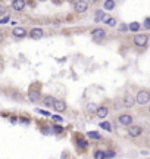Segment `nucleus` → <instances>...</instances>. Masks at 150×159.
<instances>
[{"instance_id":"obj_30","label":"nucleus","mask_w":150,"mask_h":159,"mask_svg":"<svg viewBox=\"0 0 150 159\" xmlns=\"http://www.w3.org/2000/svg\"><path fill=\"white\" fill-rule=\"evenodd\" d=\"M38 113H41V115H44V117H50L49 110H38Z\"/></svg>"},{"instance_id":"obj_24","label":"nucleus","mask_w":150,"mask_h":159,"mask_svg":"<svg viewBox=\"0 0 150 159\" xmlns=\"http://www.w3.org/2000/svg\"><path fill=\"white\" fill-rule=\"evenodd\" d=\"M113 156H116L115 150H106V158H113Z\"/></svg>"},{"instance_id":"obj_21","label":"nucleus","mask_w":150,"mask_h":159,"mask_svg":"<svg viewBox=\"0 0 150 159\" xmlns=\"http://www.w3.org/2000/svg\"><path fill=\"white\" fill-rule=\"evenodd\" d=\"M130 31V25L128 24H121L119 25V33H128Z\"/></svg>"},{"instance_id":"obj_8","label":"nucleus","mask_w":150,"mask_h":159,"mask_svg":"<svg viewBox=\"0 0 150 159\" xmlns=\"http://www.w3.org/2000/svg\"><path fill=\"white\" fill-rule=\"evenodd\" d=\"M28 35L32 40H40V38H43V35H44V30L40 28V27H34V28L30 30V34Z\"/></svg>"},{"instance_id":"obj_11","label":"nucleus","mask_w":150,"mask_h":159,"mask_svg":"<svg viewBox=\"0 0 150 159\" xmlns=\"http://www.w3.org/2000/svg\"><path fill=\"white\" fill-rule=\"evenodd\" d=\"M96 117L99 118V119H106V117L109 115V109H108V106H104V105H102V106H99L97 109H96Z\"/></svg>"},{"instance_id":"obj_15","label":"nucleus","mask_w":150,"mask_h":159,"mask_svg":"<svg viewBox=\"0 0 150 159\" xmlns=\"http://www.w3.org/2000/svg\"><path fill=\"white\" fill-rule=\"evenodd\" d=\"M115 6H116V2H115V0H104V3H103L104 10H113Z\"/></svg>"},{"instance_id":"obj_25","label":"nucleus","mask_w":150,"mask_h":159,"mask_svg":"<svg viewBox=\"0 0 150 159\" xmlns=\"http://www.w3.org/2000/svg\"><path fill=\"white\" fill-rule=\"evenodd\" d=\"M108 25H109V27H115V25H116V19H115V18H111V19L108 21Z\"/></svg>"},{"instance_id":"obj_31","label":"nucleus","mask_w":150,"mask_h":159,"mask_svg":"<svg viewBox=\"0 0 150 159\" xmlns=\"http://www.w3.org/2000/svg\"><path fill=\"white\" fill-rule=\"evenodd\" d=\"M19 121L22 122V124H30V119H28V118H24V117H22V118H19Z\"/></svg>"},{"instance_id":"obj_33","label":"nucleus","mask_w":150,"mask_h":159,"mask_svg":"<svg viewBox=\"0 0 150 159\" xmlns=\"http://www.w3.org/2000/svg\"><path fill=\"white\" fill-rule=\"evenodd\" d=\"M38 2H46V0H38Z\"/></svg>"},{"instance_id":"obj_17","label":"nucleus","mask_w":150,"mask_h":159,"mask_svg":"<svg viewBox=\"0 0 150 159\" xmlns=\"http://www.w3.org/2000/svg\"><path fill=\"white\" fill-rule=\"evenodd\" d=\"M106 12L103 10V9H97L96 10V13H94V22H100L102 19H103V15H104Z\"/></svg>"},{"instance_id":"obj_23","label":"nucleus","mask_w":150,"mask_h":159,"mask_svg":"<svg viewBox=\"0 0 150 159\" xmlns=\"http://www.w3.org/2000/svg\"><path fill=\"white\" fill-rule=\"evenodd\" d=\"M143 28L150 30V16H147V18L144 19V22H143Z\"/></svg>"},{"instance_id":"obj_3","label":"nucleus","mask_w":150,"mask_h":159,"mask_svg":"<svg viewBox=\"0 0 150 159\" xmlns=\"http://www.w3.org/2000/svg\"><path fill=\"white\" fill-rule=\"evenodd\" d=\"M133 41L137 47H146L149 44V35L147 34H135Z\"/></svg>"},{"instance_id":"obj_2","label":"nucleus","mask_w":150,"mask_h":159,"mask_svg":"<svg viewBox=\"0 0 150 159\" xmlns=\"http://www.w3.org/2000/svg\"><path fill=\"white\" fill-rule=\"evenodd\" d=\"M135 99H137V105L144 106V105H147L150 102V92H146V90H138Z\"/></svg>"},{"instance_id":"obj_22","label":"nucleus","mask_w":150,"mask_h":159,"mask_svg":"<svg viewBox=\"0 0 150 159\" xmlns=\"http://www.w3.org/2000/svg\"><path fill=\"white\" fill-rule=\"evenodd\" d=\"M94 158H99V159L106 158V152H103V150H96V152H94Z\"/></svg>"},{"instance_id":"obj_4","label":"nucleus","mask_w":150,"mask_h":159,"mask_svg":"<svg viewBox=\"0 0 150 159\" xmlns=\"http://www.w3.org/2000/svg\"><path fill=\"white\" fill-rule=\"evenodd\" d=\"M40 97H41L40 88H38V87L34 88V85H32V87L30 88V92H28V99H30V102H31V103H35V102L40 100Z\"/></svg>"},{"instance_id":"obj_28","label":"nucleus","mask_w":150,"mask_h":159,"mask_svg":"<svg viewBox=\"0 0 150 159\" xmlns=\"http://www.w3.org/2000/svg\"><path fill=\"white\" fill-rule=\"evenodd\" d=\"M53 128H55V133H57V134H60L63 131V128L62 127H57V125H53Z\"/></svg>"},{"instance_id":"obj_34","label":"nucleus","mask_w":150,"mask_h":159,"mask_svg":"<svg viewBox=\"0 0 150 159\" xmlns=\"http://www.w3.org/2000/svg\"><path fill=\"white\" fill-rule=\"evenodd\" d=\"M149 113H150V106H149Z\"/></svg>"},{"instance_id":"obj_26","label":"nucleus","mask_w":150,"mask_h":159,"mask_svg":"<svg viewBox=\"0 0 150 159\" xmlns=\"http://www.w3.org/2000/svg\"><path fill=\"white\" fill-rule=\"evenodd\" d=\"M111 18H112L111 15H108V13H104V15H103V19H102V22H104V24H108V21H109Z\"/></svg>"},{"instance_id":"obj_1","label":"nucleus","mask_w":150,"mask_h":159,"mask_svg":"<svg viewBox=\"0 0 150 159\" xmlns=\"http://www.w3.org/2000/svg\"><path fill=\"white\" fill-rule=\"evenodd\" d=\"M90 8V3L87 0H75L74 2V10L77 13H85Z\"/></svg>"},{"instance_id":"obj_16","label":"nucleus","mask_w":150,"mask_h":159,"mask_svg":"<svg viewBox=\"0 0 150 159\" xmlns=\"http://www.w3.org/2000/svg\"><path fill=\"white\" fill-rule=\"evenodd\" d=\"M128 25H130V31H131V33H137V31L141 30V24H140V22H137V21L130 22Z\"/></svg>"},{"instance_id":"obj_27","label":"nucleus","mask_w":150,"mask_h":159,"mask_svg":"<svg viewBox=\"0 0 150 159\" xmlns=\"http://www.w3.org/2000/svg\"><path fill=\"white\" fill-rule=\"evenodd\" d=\"M52 119H53V121H56V122H62V121H63L60 115H53V117H52Z\"/></svg>"},{"instance_id":"obj_10","label":"nucleus","mask_w":150,"mask_h":159,"mask_svg":"<svg viewBox=\"0 0 150 159\" xmlns=\"http://www.w3.org/2000/svg\"><path fill=\"white\" fill-rule=\"evenodd\" d=\"M141 133H143V128L140 125L131 124L128 127V135H130V137H138V135H141Z\"/></svg>"},{"instance_id":"obj_32","label":"nucleus","mask_w":150,"mask_h":159,"mask_svg":"<svg viewBox=\"0 0 150 159\" xmlns=\"http://www.w3.org/2000/svg\"><path fill=\"white\" fill-rule=\"evenodd\" d=\"M87 2H88L90 5H96V3L99 2V0H87Z\"/></svg>"},{"instance_id":"obj_18","label":"nucleus","mask_w":150,"mask_h":159,"mask_svg":"<svg viewBox=\"0 0 150 159\" xmlns=\"http://www.w3.org/2000/svg\"><path fill=\"white\" fill-rule=\"evenodd\" d=\"M87 137L91 139V140H100V139H102L100 134H99L97 131H88V133H87Z\"/></svg>"},{"instance_id":"obj_9","label":"nucleus","mask_w":150,"mask_h":159,"mask_svg":"<svg viewBox=\"0 0 150 159\" xmlns=\"http://www.w3.org/2000/svg\"><path fill=\"white\" fill-rule=\"evenodd\" d=\"M119 124L124 125V127H130L133 124V115H130V113H121L119 118H118Z\"/></svg>"},{"instance_id":"obj_6","label":"nucleus","mask_w":150,"mask_h":159,"mask_svg":"<svg viewBox=\"0 0 150 159\" xmlns=\"http://www.w3.org/2000/svg\"><path fill=\"white\" fill-rule=\"evenodd\" d=\"M91 35H93L94 41L100 43V41H103V38H106V31H104L103 28L97 27V28H94V30L91 31Z\"/></svg>"},{"instance_id":"obj_5","label":"nucleus","mask_w":150,"mask_h":159,"mask_svg":"<svg viewBox=\"0 0 150 159\" xmlns=\"http://www.w3.org/2000/svg\"><path fill=\"white\" fill-rule=\"evenodd\" d=\"M135 103H137V99H135V97H134L131 93H125V94H124L122 105H124L125 108H130V109H131V108H133Z\"/></svg>"},{"instance_id":"obj_19","label":"nucleus","mask_w":150,"mask_h":159,"mask_svg":"<svg viewBox=\"0 0 150 159\" xmlns=\"http://www.w3.org/2000/svg\"><path fill=\"white\" fill-rule=\"evenodd\" d=\"M99 125H100V128H103V130H106V131H109V133L112 131V127H111V122H108V121H102V122H100Z\"/></svg>"},{"instance_id":"obj_20","label":"nucleus","mask_w":150,"mask_h":159,"mask_svg":"<svg viewBox=\"0 0 150 159\" xmlns=\"http://www.w3.org/2000/svg\"><path fill=\"white\" fill-rule=\"evenodd\" d=\"M97 108H99V106H97L96 103H93V102H88V103H87V109H88L90 112H96Z\"/></svg>"},{"instance_id":"obj_29","label":"nucleus","mask_w":150,"mask_h":159,"mask_svg":"<svg viewBox=\"0 0 150 159\" xmlns=\"http://www.w3.org/2000/svg\"><path fill=\"white\" fill-rule=\"evenodd\" d=\"M9 19H10L9 16H3L2 19H0V24H6V22H9Z\"/></svg>"},{"instance_id":"obj_12","label":"nucleus","mask_w":150,"mask_h":159,"mask_svg":"<svg viewBox=\"0 0 150 159\" xmlns=\"http://www.w3.org/2000/svg\"><path fill=\"white\" fill-rule=\"evenodd\" d=\"M66 102L65 100H62V99H56L55 105H53V109L57 112V113H62V112H65L66 110Z\"/></svg>"},{"instance_id":"obj_7","label":"nucleus","mask_w":150,"mask_h":159,"mask_svg":"<svg viewBox=\"0 0 150 159\" xmlns=\"http://www.w3.org/2000/svg\"><path fill=\"white\" fill-rule=\"evenodd\" d=\"M28 34H30V31L25 30L24 27H15V28L12 30V35H13L15 38H25Z\"/></svg>"},{"instance_id":"obj_13","label":"nucleus","mask_w":150,"mask_h":159,"mask_svg":"<svg viewBox=\"0 0 150 159\" xmlns=\"http://www.w3.org/2000/svg\"><path fill=\"white\" fill-rule=\"evenodd\" d=\"M27 6V2L25 0H12V9L15 12H22Z\"/></svg>"},{"instance_id":"obj_14","label":"nucleus","mask_w":150,"mask_h":159,"mask_svg":"<svg viewBox=\"0 0 150 159\" xmlns=\"http://www.w3.org/2000/svg\"><path fill=\"white\" fill-rule=\"evenodd\" d=\"M55 102H56V99H55L53 96H46V97H43V105H44L47 109H49V108H53Z\"/></svg>"}]
</instances>
